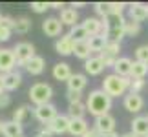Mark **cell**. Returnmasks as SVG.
Returning <instances> with one entry per match:
<instances>
[{
    "label": "cell",
    "mask_w": 148,
    "mask_h": 137,
    "mask_svg": "<svg viewBox=\"0 0 148 137\" xmlns=\"http://www.w3.org/2000/svg\"><path fill=\"white\" fill-rule=\"evenodd\" d=\"M15 68H16L15 51L9 48H0V73L5 75L9 71H15Z\"/></svg>",
    "instance_id": "8"
},
{
    "label": "cell",
    "mask_w": 148,
    "mask_h": 137,
    "mask_svg": "<svg viewBox=\"0 0 148 137\" xmlns=\"http://www.w3.org/2000/svg\"><path fill=\"white\" fill-rule=\"evenodd\" d=\"M59 20L62 22V26H77V22H79V11L77 9H73V8H64L60 11V16H59Z\"/></svg>",
    "instance_id": "21"
},
{
    "label": "cell",
    "mask_w": 148,
    "mask_h": 137,
    "mask_svg": "<svg viewBox=\"0 0 148 137\" xmlns=\"http://www.w3.org/2000/svg\"><path fill=\"white\" fill-rule=\"evenodd\" d=\"M82 27L88 31V35H90V37H93V35H101L102 20L99 18V16H88V18H84Z\"/></svg>",
    "instance_id": "23"
},
{
    "label": "cell",
    "mask_w": 148,
    "mask_h": 137,
    "mask_svg": "<svg viewBox=\"0 0 148 137\" xmlns=\"http://www.w3.org/2000/svg\"><path fill=\"white\" fill-rule=\"evenodd\" d=\"M146 121H148V115H146Z\"/></svg>",
    "instance_id": "54"
},
{
    "label": "cell",
    "mask_w": 148,
    "mask_h": 137,
    "mask_svg": "<svg viewBox=\"0 0 148 137\" xmlns=\"http://www.w3.org/2000/svg\"><path fill=\"white\" fill-rule=\"evenodd\" d=\"M86 113H88L86 102H75V104L68 106V117L70 119H84Z\"/></svg>",
    "instance_id": "27"
},
{
    "label": "cell",
    "mask_w": 148,
    "mask_h": 137,
    "mask_svg": "<svg viewBox=\"0 0 148 137\" xmlns=\"http://www.w3.org/2000/svg\"><path fill=\"white\" fill-rule=\"evenodd\" d=\"M93 9H95V13L101 16V20L102 18H110V5H108V2H95Z\"/></svg>",
    "instance_id": "34"
},
{
    "label": "cell",
    "mask_w": 148,
    "mask_h": 137,
    "mask_svg": "<svg viewBox=\"0 0 148 137\" xmlns=\"http://www.w3.org/2000/svg\"><path fill=\"white\" fill-rule=\"evenodd\" d=\"M148 73V68L145 62H139V60H134L132 62V73H130V79H145Z\"/></svg>",
    "instance_id": "32"
},
{
    "label": "cell",
    "mask_w": 148,
    "mask_h": 137,
    "mask_svg": "<svg viewBox=\"0 0 148 137\" xmlns=\"http://www.w3.org/2000/svg\"><path fill=\"white\" fill-rule=\"evenodd\" d=\"M82 137H102V135H101V134L97 132V130H93V128H92V130H88V132L84 134Z\"/></svg>",
    "instance_id": "44"
},
{
    "label": "cell",
    "mask_w": 148,
    "mask_h": 137,
    "mask_svg": "<svg viewBox=\"0 0 148 137\" xmlns=\"http://www.w3.org/2000/svg\"><path fill=\"white\" fill-rule=\"evenodd\" d=\"M145 64H146V68H148V60H146V62H145Z\"/></svg>",
    "instance_id": "52"
},
{
    "label": "cell",
    "mask_w": 148,
    "mask_h": 137,
    "mask_svg": "<svg viewBox=\"0 0 148 137\" xmlns=\"http://www.w3.org/2000/svg\"><path fill=\"white\" fill-rule=\"evenodd\" d=\"M132 59H128V57H119L115 66H113V73L119 77H130V73H132Z\"/></svg>",
    "instance_id": "18"
},
{
    "label": "cell",
    "mask_w": 148,
    "mask_h": 137,
    "mask_svg": "<svg viewBox=\"0 0 148 137\" xmlns=\"http://www.w3.org/2000/svg\"><path fill=\"white\" fill-rule=\"evenodd\" d=\"M119 53H121V42H113V40H108V44L104 46V49L99 53L101 60L104 62L106 68H113L115 62L119 59Z\"/></svg>",
    "instance_id": "5"
},
{
    "label": "cell",
    "mask_w": 148,
    "mask_h": 137,
    "mask_svg": "<svg viewBox=\"0 0 148 137\" xmlns=\"http://www.w3.org/2000/svg\"><path fill=\"white\" fill-rule=\"evenodd\" d=\"M108 5H110V16H115V18L123 16V11L126 8L124 2H108Z\"/></svg>",
    "instance_id": "35"
},
{
    "label": "cell",
    "mask_w": 148,
    "mask_h": 137,
    "mask_svg": "<svg viewBox=\"0 0 148 137\" xmlns=\"http://www.w3.org/2000/svg\"><path fill=\"white\" fill-rule=\"evenodd\" d=\"M66 84H68V90L70 91H79V93H82V90L88 86V77L84 75V73H73Z\"/></svg>",
    "instance_id": "17"
},
{
    "label": "cell",
    "mask_w": 148,
    "mask_h": 137,
    "mask_svg": "<svg viewBox=\"0 0 148 137\" xmlns=\"http://www.w3.org/2000/svg\"><path fill=\"white\" fill-rule=\"evenodd\" d=\"M73 48H75V40L70 37V33L62 35L57 38L55 42V51L62 57H68V55H73Z\"/></svg>",
    "instance_id": "10"
},
{
    "label": "cell",
    "mask_w": 148,
    "mask_h": 137,
    "mask_svg": "<svg viewBox=\"0 0 148 137\" xmlns=\"http://www.w3.org/2000/svg\"><path fill=\"white\" fill-rule=\"evenodd\" d=\"M31 11H35V13H46L49 9V2H31Z\"/></svg>",
    "instance_id": "38"
},
{
    "label": "cell",
    "mask_w": 148,
    "mask_h": 137,
    "mask_svg": "<svg viewBox=\"0 0 148 137\" xmlns=\"http://www.w3.org/2000/svg\"><path fill=\"white\" fill-rule=\"evenodd\" d=\"M104 62L101 60V57L97 55V57H90L88 60H84V71L88 73V75H92V77H95V75H101L102 71H104Z\"/></svg>",
    "instance_id": "15"
},
{
    "label": "cell",
    "mask_w": 148,
    "mask_h": 137,
    "mask_svg": "<svg viewBox=\"0 0 148 137\" xmlns=\"http://www.w3.org/2000/svg\"><path fill=\"white\" fill-rule=\"evenodd\" d=\"M2 16H4V15H2V13H0V24H2Z\"/></svg>",
    "instance_id": "50"
},
{
    "label": "cell",
    "mask_w": 148,
    "mask_h": 137,
    "mask_svg": "<svg viewBox=\"0 0 148 137\" xmlns=\"http://www.w3.org/2000/svg\"><path fill=\"white\" fill-rule=\"evenodd\" d=\"M18 137H26V135H24V134H22V135H18Z\"/></svg>",
    "instance_id": "53"
},
{
    "label": "cell",
    "mask_w": 148,
    "mask_h": 137,
    "mask_svg": "<svg viewBox=\"0 0 148 137\" xmlns=\"http://www.w3.org/2000/svg\"><path fill=\"white\" fill-rule=\"evenodd\" d=\"M146 86L145 79H132L130 82V93H141V90Z\"/></svg>",
    "instance_id": "36"
},
{
    "label": "cell",
    "mask_w": 148,
    "mask_h": 137,
    "mask_svg": "<svg viewBox=\"0 0 148 137\" xmlns=\"http://www.w3.org/2000/svg\"><path fill=\"white\" fill-rule=\"evenodd\" d=\"M104 137H121L117 132H112V134H108V135H104Z\"/></svg>",
    "instance_id": "48"
},
{
    "label": "cell",
    "mask_w": 148,
    "mask_h": 137,
    "mask_svg": "<svg viewBox=\"0 0 148 137\" xmlns=\"http://www.w3.org/2000/svg\"><path fill=\"white\" fill-rule=\"evenodd\" d=\"M146 137H148V135H146Z\"/></svg>",
    "instance_id": "55"
},
{
    "label": "cell",
    "mask_w": 148,
    "mask_h": 137,
    "mask_svg": "<svg viewBox=\"0 0 148 137\" xmlns=\"http://www.w3.org/2000/svg\"><path fill=\"white\" fill-rule=\"evenodd\" d=\"M121 137H139V135H135L134 132H126V134H123Z\"/></svg>",
    "instance_id": "47"
},
{
    "label": "cell",
    "mask_w": 148,
    "mask_h": 137,
    "mask_svg": "<svg viewBox=\"0 0 148 137\" xmlns=\"http://www.w3.org/2000/svg\"><path fill=\"white\" fill-rule=\"evenodd\" d=\"M38 134L44 135V137H53V135H55V134H53V130H51L48 124H42V126L38 128Z\"/></svg>",
    "instance_id": "43"
},
{
    "label": "cell",
    "mask_w": 148,
    "mask_h": 137,
    "mask_svg": "<svg viewBox=\"0 0 148 137\" xmlns=\"http://www.w3.org/2000/svg\"><path fill=\"white\" fill-rule=\"evenodd\" d=\"M49 9H64V4L62 2H49Z\"/></svg>",
    "instance_id": "45"
},
{
    "label": "cell",
    "mask_w": 148,
    "mask_h": 137,
    "mask_svg": "<svg viewBox=\"0 0 148 137\" xmlns=\"http://www.w3.org/2000/svg\"><path fill=\"white\" fill-rule=\"evenodd\" d=\"M112 97L104 93L101 88L99 90H92L86 97V110L90 115L93 117H101V115H106L110 113L112 110Z\"/></svg>",
    "instance_id": "1"
},
{
    "label": "cell",
    "mask_w": 148,
    "mask_h": 137,
    "mask_svg": "<svg viewBox=\"0 0 148 137\" xmlns=\"http://www.w3.org/2000/svg\"><path fill=\"white\" fill-rule=\"evenodd\" d=\"M88 130H90V126H88L86 119H71L70 121V130H68V132H70L73 137H82Z\"/></svg>",
    "instance_id": "24"
},
{
    "label": "cell",
    "mask_w": 148,
    "mask_h": 137,
    "mask_svg": "<svg viewBox=\"0 0 148 137\" xmlns=\"http://www.w3.org/2000/svg\"><path fill=\"white\" fill-rule=\"evenodd\" d=\"M2 27H8V29L13 31V27H15V18L13 16H8V15H4L2 16V24H0Z\"/></svg>",
    "instance_id": "40"
},
{
    "label": "cell",
    "mask_w": 148,
    "mask_h": 137,
    "mask_svg": "<svg viewBox=\"0 0 148 137\" xmlns=\"http://www.w3.org/2000/svg\"><path fill=\"white\" fill-rule=\"evenodd\" d=\"M13 51H15V57H16V68H26L27 62H29L33 57H37L35 46L31 42H16Z\"/></svg>",
    "instance_id": "4"
},
{
    "label": "cell",
    "mask_w": 148,
    "mask_h": 137,
    "mask_svg": "<svg viewBox=\"0 0 148 137\" xmlns=\"http://www.w3.org/2000/svg\"><path fill=\"white\" fill-rule=\"evenodd\" d=\"M66 99L70 104H75V102H82V93H79V91H66Z\"/></svg>",
    "instance_id": "39"
},
{
    "label": "cell",
    "mask_w": 148,
    "mask_h": 137,
    "mask_svg": "<svg viewBox=\"0 0 148 137\" xmlns=\"http://www.w3.org/2000/svg\"><path fill=\"white\" fill-rule=\"evenodd\" d=\"M128 15H130V20H135V22L146 20L148 18V4H143V2L128 4Z\"/></svg>",
    "instance_id": "11"
},
{
    "label": "cell",
    "mask_w": 148,
    "mask_h": 137,
    "mask_svg": "<svg viewBox=\"0 0 148 137\" xmlns=\"http://www.w3.org/2000/svg\"><path fill=\"white\" fill-rule=\"evenodd\" d=\"M2 124H4V121H0V134H2Z\"/></svg>",
    "instance_id": "49"
},
{
    "label": "cell",
    "mask_w": 148,
    "mask_h": 137,
    "mask_svg": "<svg viewBox=\"0 0 148 137\" xmlns=\"http://www.w3.org/2000/svg\"><path fill=\"white\" fill-rule=\"evenodd\" d=\"M135 60H139V62H146L148 60V44L139 46V48L135 49Z\"/></svg>",
    "instance_id": "37"
},
{
    "label": "cell",
    "mask_w": 148,
    "mask_h": 137,
    "mask_svg": "<svg viewBox=\"0 0 148 137\" xmlns=\"http://www.w3.org/2000/svg\"><path fill=\"white\" fill-rule=\"evenodd\" d=\"M11 102V95L8 93V91H4L2 95H0V110H4V108H8Z\"/></svg>",
    "instance_id": "41"
},
{
    "label": "cell",
    "mask_w": 148,
    "mask_h": 137,
    "mask_svg": "<svg viewBox=\"0 0 148 137\" xmlns=\"http://www.w3.org/2000/svg\"><path fill=\"white\" fill-rule=\"evenodd\" d=\"M11 29H8V27H2L0 26V42H8L9 38H11Z\"/></svg>",
    "instance_id": "42"
},
{
    "label": "cell",
    "mask_w": 148,
    "mask_h": 137,
    "mask_svg": "<svg viewBox=\"0 0 148 137\" xmlns=\"http://www.w3.org/2000/svg\"><path fill=\"white\" fill-rule=\"evenodd\" d=\"M70 37L73 38V40H75V44H77V42H86L88 38H90L88 31L82 27V24H77V26L70 27Z\"/></svg>",
    "instance_id": "30"
},
{
    "label": "cell",
    "mask_w": 148,
    "mask_h": 137,
    "mask_svg": "<svg viewBox=\"0 0 148 137\" xmlns=\"http://www.w3.org/2000/svg\"><path fill=\"white\" fill-rule=\"evenodd\" d=\"M115 117L112 115V113H106V115H101V117H95V121H93V130H97V132L104 137L108 134H112V132H115Z\"/></svg>",
    "instance_id": "7"
},
{
    "label": "cell",
    "mask_w": 148,
    "mask_h": 137,
    "mask_svg": "<svg viewBox=\"0 0 148 137\" xmlns=\"http://www.w3.org/2000/svg\"><path fill=\"white\" fill-rule=\"evenodd\" d=\"M35 137H44V135H40V134H37V135H35Z\"/></svg>",
    "instance_id": "51"
},
{
    "label": "cell",
    "mask_w": 148,
    "mask_h": 137,
    "mask_svg": "<svg viewBox=\"0 0 148 137\" xmlns=\"http://www.w3.org/2000/svg\"><path fill=\"white\" fill-rule=\"evenodd\" d=\"M106 44H108V38L102 37V35H93V37L88 38V46L92 49V53H101Z\"/></svg>",
    "instance_id": "28"
},
{
    "label": "cell",
    "mask_w": 148,
    "mask_h": 137,
    "mask_svg": "<svg viewBox=\"0 0 148 137\" xmlns=\"http://www.w3.org/2000/svg\"><path fill=\"white\" fill-rule=\"evenodd\" d=\"M44 70H46V60H44V57H40V55L33 57L26 64V71L29 73V75H40Z\"/></svg>",
    "instance_id": "22"
},
{
    "label": "cell",
    "mask_w": 148,
    "mask_h": 137,
    "mask_svg": "<svg viewBox=\"0 0 148 137\" xmlns=\"http://www.w3.org/2000/svg\"><path fill=\"white\" fill-rule=\"evenodd\" d=\"M62 22L57 18V16H48L46 20L42 22V31L46 33V37H62Z\"/></svg>",
    "instance_id": "12"
},
{
    "label": "cell",
    "mask_w": 148,
    "mask_h": 137,
    "mask_svg": "<svg viewBox=\"0 0 148 137\" xmlns=\"http://www.w3.org/2000/svg\"><path fill=\"white\" fill-rule=\"evenodd\" d=\"M22 84V73L20 71H9L4 75V90L5 91H15Z\"/></svg>",
    "instance_id": "19"
},
{
    "label": "cell",
    "mask_w": 148,
    "mask_h": 137,
    "mask_svg": "<svg viewBox=\"0 0 148 137\" xmlns=\"http://www.w3.org/2000/svg\"><path fill=\"white\" fill-rule=\"evenodd\" d=\"M33 115H35V119L38 123L48 124V123H51L57 115H59V112H57V106L53 104V102H48V104H40V106L33 108Z\"/></svg>",
    "instance_id": "6"
},
{
    "label": "cell",
    "mask_w": 148,
    "mask_h": 137,
    "mask_svg": "<svg viewBox=\"0 0 148 137\" xmlns=\"http://www.w3.org/2000/svg\"><path fill=\"white\" fill-rule=\"evenodd\" d=\"M33 27V22L31 18H27V16H18V18H15V27L13 31L18 33V35H26V33H29Z\"/></svg>",
    "instance_id": "26"
},
{
    "label": "cell",
    "mask_w": 148,
    "mask_h": 137,
    "mask_svg": "<svg viewBox=\"0 0 148 137\" xmlns=\"http://www.w3.org/2000/svg\"><path fill=\"white\" fill-rule=\"evenodd\" d=\"M53 79L55 81H64L68 82L70 81V77L73 75V71H71V66L68 64V62H57V64L53 66Z\"/></svg>",
    "instance_id": "16"
},
{
    "label": "cell",
    "mask_w": 148,
    "mask_h": 137,
    "mask_svg": "<svg viewBox=\"0 0 148 137\" xmlns=\"http://www.w3.org/2000/svg\"><path fill=\"white\" fill-rule=\"evenodd\" d=\"M70 121H71V119L68 117V115L59 113V115H57L51 123H48V126L53 130L55 135H60V134H66L68 130H70Z\"/></svg>",
    "instance_id": "14"
},
{
    "label": "cell",
    "mask_w": 148,
    "mask_h": 137,
    "mask_svg": "<svg viewBox=\"0 0 148 137\" xmlns=\"http://www.w3.org/2000/svg\"><path fill=\"white\" fill-rule=\"evenodd\" d=\"M124 16H119L115 22H110V33H108V40L113 42H121L124 37Z\"/></svg>",
    "instance_id": "13"
},
{
    "label": "cell",
    "mask_w": 148,
    "mask_h": 137,
    "mask_svg": "<svg viewBox=\"0 0 148 137\" xmlns=\"http://www.w3.org/2000/svg\"><path fill=\"white\" fill-rule=\"evenodd\" d=\"M29 112H31L29 106H27V104H22V106H18V108L13 112V117H11V121H15V123H18V124H24L26 119L29 117Z\"/></svg>",
    "instance_id": "31"
},
{
    "label": "cell",
    "mask_w": 148,
    "mask_h": 137,
    "mask_svg": "<svg viewBox=\"0 0 148 137\" xmlns=\"http://www.w3.org/2000/svg\"><path fill=\"white\" fill-rule=\"evenodd\" d=\"M132 130L130 132H134L135 135L139 137H146L148 135V121H146V115H137L132 119Z\"/></svg>",
    "instance_id": "20"
},
{
    "label": "cell",
    "mask_w": 148,
    "mask_h": 137,
    "mask_svg": "<svg viewBox=\"0 0 148 137\" xmlns=\"http://www.w3.org/2000/svg\"><path fill=\"white\" fill-rule=\"evenodd\" d=\"M70 8H73V9H81V8H86V2H71V5Z\"/></svg>",
    "instance_id": "46"
},
{
    "label": "cell",
    "mask_w": 148,
    "mask_h": 137,
    "mask_svg": "<svg viewBox=\"0 0 148 137\" xmlns=\"http://www.w3.org/2000/svg\"><path fill=\"white\" fill-rule=\"evenodd\" d=\"M139 33H141V22H135V20H130V18L124 20V35L126 37H137Z\"/></svg>",
    "instance_id": "33"
},
{
    "label": "cell",
    "mask_w": 148,
    "mask_h": 137,
    "mask_svg": "<svg viewBox=\"0 0 148 137\" xmlns=\"http://www.w3.org/2000/svg\"><path fill=\"white\" fill-rule=\"evenodd\" d=\"M2 135L4 137H18V135H22V124L15 123V121H4Z\"/></svg>",
    "instance_id": "25"
},
{
    "label": "cell",
    "mask_w": 148,
    "mask_h": 137,
    "mask_svg": "<svg viewBox=\"0 0 148 137\" xmlns=\"http://www.w3.org/2000/svg\"><path fill=\"white\" fill-rule=\"evenodd\" d=\"M123 106H124V110H126V112L137 115V113L145 108V99L141 97V93H128V95H124Z\"/></svg>",
    "instance_id": "9"
},
{
    "label": "cell",
    "mask_w": 148,
    "mask_h": 137,
    "mask_svg": "<svg viewBox=\"0 0 148 137\" xmlns=\"http://www.w3.org/2000/svg\"><path fill=\"white\" fill-rule=\"evenodd\" d=\"M27 95H29V99L35 106L48 104V102H51V97H53V88L48 82H35L29 88Z\"/></svg>",
    "instance_id": "3"
},
{
    "label": "cell",
    "mask_w": 148,
    "mask_h": 137,
    "mask_svg": "<svg viewBox=\"0 0 148 137\" xmlns=\"http://www.w3.org/2000/svg\"><path fill=\"white\" fill-rule=\"evenodd\" d=\"M73 55L81 60H88L90 57H92V49H90V46H88V40L86 42H77L75 48H73Z\"/></svg>",
    "instance_id": "29"
},
{
    "label": "cell",
    "mask_w": 148,
    "mask_h": 137,
    "mask_svg": "<svg viewBox=\"0 0 148 137\" xmlns=\"http://www.w3.org/2000/svg\"><path fill=\"white\" fill-rule=\"evenodd\" d=\"M130 82H132L130 77H119L115 73H110V75H106L102 79V88L101 90L104 91V93H108L112 99H115V97H121L130 90Z\"/></svg>",
    "instance_id": "2"
}]
</instances>
